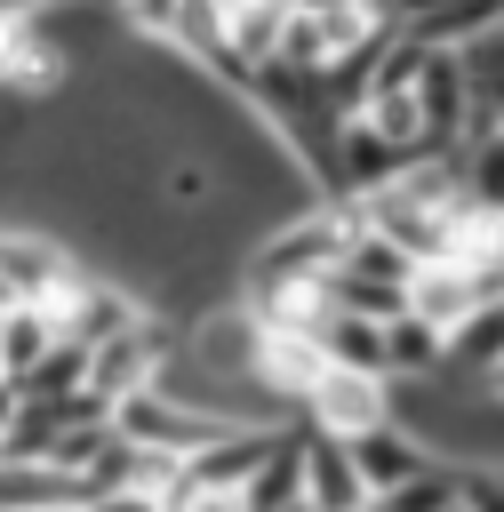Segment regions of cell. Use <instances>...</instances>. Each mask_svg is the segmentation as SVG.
I'll use <instances>...</instances> for the list:
<instances>
[{
	"instance_id": "cell-5",
	"label": "cell",
	"mask_w": 504,
	"mask_h": 512,
	"mask_svg": "<svg viewBox=\"0 0 504 512\" xmlns=\"http://www.w3.org/2000/svg\"><path fill=\"white\" fill-rule=\"evenodd\" d=\"M488 24H504V0H392V32L416 48H464Z\"/></svg>"
},
{
	"instance_id": "cell-3",
	"label": "cell",
	"mask_w": 504,
	"mask_h": 512,
	"mask_svg": "<svg viewBox=\"0 0 504 512\" xmlns=\"http://www.w3.org/2000/svg\"><path fill=\"white\" fill-rule=\"evenodd\" d=\"M448 56H456V80H464V144H480V136L504 128V24L472 32Z\"/></svg>"
},
{
	"instance_id": "cell-11",
	"label": "cell",
	"mask_w": 504,
	"mask_h": 512,
	"mask_svg": "<svg viewBox=\"0 0 504 512\" xmlns=\"http://www.w3.org/2000/svg\"><path fill=\"white\" fill-rule=\"evenodd\" d=\"M448 160H456V192H464V208L504 216V128L480 136V144H456Z\"/></svg>"
},
{
	"instance_id": "cell-17",
	"label": "cell",
	"mask_w": 504,
	"mask_h": 512,
	"mask_svg": "<svg viewBox=\"0 0 504 512\" xmlns=\"http://www.w3.org/2000/svg\"><path fill=\"white\" fill-rule=\"evenodd\" d=\"M80 512H168V504L144 496V488H112V496H96V504H80Z\"/></svg>"
},
{
	"instance_id": "cell-7",
	"label": "cell",
	"mask_w": 504,
	"mask_h": 512,
	"mask_svg": "<svg viewBox=\"0 0 504 512\" xmlns=\"http://www.w3.org/2000/svg\"><path fill=\"white\" fill-rule=\"evenodd\" d=\"M304 504L312 512H368V480H360L352 448L312 424H304Z\"/></svg>"
},
{
	"instance_id": "cell-1",
	"label": "cell",
	"mask_w": 504,
	"mask_h": 512,
	"mask_svg": "<svg viewBox=\"0 0 504 512\" xmlns=\"http://www.w3.org/2000/svg\"><path fill=\"white\" fill-rule=\"evenodd\" d=\"M176 352V320H136V328H120V336H104L96 352H88V392L112 408V400H128V392H144L152 376H160V360Z\"/></svg>"
},
{
	"instance_id": "cell-8",
	"label": "cell",
	"mask_w": 504,
	"mask_h": 512,
	"mask_svg": "<svg viewBox=\"0 0 504 512\" xmlns=\"http://www.w3.org/2000/svg\"><path fill=\"white\" fill-rule=\"evenodd\" d=\"M344 448H352V464H360V480H368V504L432 464V448H424L416 432H400V424H376V432H360V440H344Z\"/></svg>"
},
{
	"instance_id": "cell-2",
	"label": "cell",
	"mask_w": 504,
	"mask_h": 512,
	"mask_svg": "<svg viewBox=\"0 0 504 512\" xmlns=\"http://www.w3.org/2000/svg\"><path fill=\"white\" fill-rule=\"evenodd\" d=\"M296 424H312V432H328V440H360V432L392 424L384 376H336V368H320L312 392L296 400Z\"/></svg>"
},
{
	"instance_id": "cell-16",
	"label": "cell",
	"mask_w": 504,
	"mask_h": 512,
	"mask_svg": "<svg viewBox=\"0 0 504 512\" xmlns=\"http://www.w3.org/2000/svg\"><path fill=\"white\" fill-rule=\"evenodd\" d=\"M112 8H120V24H128V32H152V40H160V32H168V16H176V0H112Z\"/></svg>"
},
{
	"instance_id": "cell-9",
	"label": "cell",
	"mask_w": 504,
	"mask_h": 512,
	"mask_svg": "<svg viewBox=\"0 0 504 512\" xmlns=\"http://www.w3.org/2000/svg\"><path fill=\"white\" fill-rule=\"evenodd\" d=\"M504 360V296H488L464 328H448V360H440V376H488Z\"/></svg>"
},
{
	"instance_id": "cell-4",
	"label": "cell",
	"mask_w": 504,
	"mask_h": 512,
	"mask_svg": "<svg viewBox=\"0 0 504 512\" xmlns=\"http://www.w3.org/2000/svg\"><path fill=\"white\" fill-rule=\"evenodd\" d=\"M480 304H488V288H480L464 264H416V272H408V304H400V312H408V320H424V328L448 344V328H464Z\"/></svg>"
},
{
	"instance_id": "cell-19",
	"label": "cell",
	"mask_w": 504,
	"mask_h": 512,
	"mask_svg": "<svg viewBox=\"0 0 504 512\" xmlns=\"http://www.w3.org/2000/svg\"><path fill=\"white\" fill-rule=\"evenodd\" d=\"M8 32H16V8H8V0H0V48H8Z\"/></svg>"
},
{
	"instance_id": "cell-13",
	"label": "cell",
	"mask_w": 504,
	"mask_h": 512,
	"mask_svg": "<svg viewBox=\"0 0 504 512\" xmlns=\"http://www.w3.org/2000/svg\"><path fill=\"white\" fill-rule=\"evenodd\" d=\"M440 360H448V344L424 320H408V312L384 320V376H440Z\"/></svg>"
},
{
	"instance_id": "cell-18",
	"label": "cell",
	"mask_w": 504,
	"mask_h": 512,
	"mask_svg": "<svg viewBox=\"0 0 504 512\" xmlns=\"http://www.w3.org/2000/svg\"><path fill=\"white\" fill-rule=\"evenodd\" d=\"M8 424H16V392L0 384V448H8Z\"/></svg>"
},
{
	"instance_id": "cell-10",
	"label": "cell",
	"mask_w": 504,
	"mask_h": 512,
	"mask_svg": "<svg viewBox=\"0 0 504 512\" xmlns=\"http://www.w3.org/2000/svg\"><path fill=\"white\" fill-rule=\"evenodd\" d=\"M0 512H80V488L48 464H16L0 456Z\"/></svg>"
},
{
	"instance_id": "cell-20",
	"label": "cell",
	"mask_w": 504,
	"mask_h": 512,
	"mask_svg": "<svg viewBox=\"0 0 504 512\" xmlns=\"http://www.w3.org/2000/svg\"><path fill=\"white\" fill-rule=\"evenodd\" d=\"M280 512H312V504H304V496H296V504H280Z\"/></svg>"
},
{
	"instance_id": "cell-15",
	"label": "cell",
	"mask_w": 504,
	"mask_h": 512,
	"mask_svg": "<svg viewBox=\"0 0 504 512\" xmlns=\"http://www.w3.org/2000/svg\"><path fill=\"white\" fill-rule=\"evenodd\" d=\"M448 504H456V464H440V456H432V464H424L416 480L384 488V496H376L368 512H448Z\"/></svg>"
},
{
	"instance_id": "cell-6",
	"label": "cell",
	"mask_w": 504,
	"mask_h": 512,
	"mask_svg": "<svg viewBox=\"0 0 504 512\" xmlns=\"http://www.w3.org/2000/svg\"><path fill=\"white\" fill-rule=\"evenodd\" d=\"M416 120H424V152L464 144V80H456L448 48H424V64H416Z\"/></svg>"
},
{
	"instance_id": "cell-14",
	"label": "cell",
	"mask_w": 504,
	"mask_h": 512,
	"mask_svg": "<svg viewBox=\"0 0 504 512\" xmlns=\"http://www.w3.org/2000/svg\"><path fill=\"white\" fill-rule=\"evenodd\" d=\"M0 384H8V376H0ZM80 384H88V352H80V344H56V352H40L8 392H16V400H64V392H80Z\"/></svg>"
},
{
	"instance_id": "cell-12",
	"label": "cell",
	"mask_w": 504,
	"mask_h": 512,
	"mask_svg": "<svg viewBox=\"0 0 504 512\" xmlns=\"http://www.w3.org/2000/svg\"><path fill=\"white\" fill-rule=\"evenodd\" d=\"M56 344H64V336H56V320H48L40 304H24V312H0V376H8V384H16V376L40 360V352H56Z\"/></svg>"
}]
</instances>
